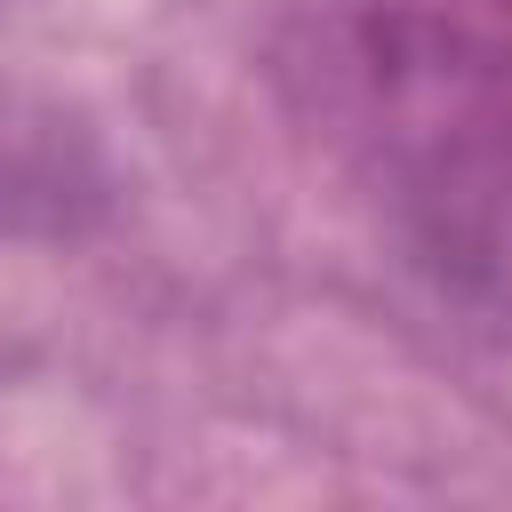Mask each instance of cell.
Wrapping results in <instances>:
<instances>
[{
  "label": "cell",
  "mask_w": 512,
  "mask_h": 512,
  "mask_svg": "<svg viewBox=\"0 0 512 512\" xmlns=\"http://www.w3.org/2000/svg\"><path fill=\"white\" fill-rule=\"evenodd\" d=\"M272 64L376 192L512 160V0H288Z\"/></svg>",
  "instance_id": "1"
},
{
  "label": "cell",
  "mask_w": 512,
  "mask_h": 512,
  "mask_svg": "<svg viewBox=\"0 0 512 512\" xmlns=\"http://www.w3.org/2000/svg\"><path fill=\"white\" fill-rule=\"evenodd\" d=\"M408 272L472 336L512 344V160L456 168L408 192H384Z\"/></svg>",
  "instance_id": "2"
},
{
  "label": "cell",
  "mask_w": 512,
  "mask_h": 512,
  "mask_svg": "<svg viewBox=\"0 0 512 512\" xmlns=\"http://www.w3.org/2000/svg\"><path fill=\"white\" fill-rule=\"evenodd\" d=\"M112 152L56 96L0 88V240H80L112 216Z\"/></svg>",
  "instance_id": "3"
}]
</instances>
